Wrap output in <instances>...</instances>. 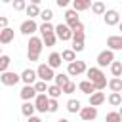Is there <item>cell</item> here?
Listing matches in <instances>:
<instances>
[{
	"instance_id": "6",
	"label": "cell",
	"mask_w": 122,
	"mask_h": 122,
	"mask_svg": "<svg viewBox=\"0 0 122 122\" xmlns=\"http://www.w3.org/2000/svg\"><path fill=\"white\" fill-rule=\"evenodd\" d=\"M36 30H40V27L36 25V21L34 19H25L21 25H19V32L21 34H25V36H34V32Z\"/></svg>"
},
{
	"instance_id": "28",
	"label": "cell",
	"mask_w": 122,
	"mask_h": 122,
	"mask_svg": "<svg viewBox=\"0 0 122 122\" xmlns=\"http://www.w3.org/2000/svg\"><path fill=\"white\" fill-rule=\"evenodd\" d=\"M40 34H42V38L44 36H50V34H55V27L51 23H42L40 25Z\"/></svg>"
},
{
	"instance_id": "25",
	"label": "cell",
	"mask_w": 122,
	"mask_h": 122,
	"mask_svg": "<svg viewBox=\"0 0 122 122\" xmlns=\"http://www.w3.org/2000/svg\"><path fill=\"white\" fill-rule=\"evenodd\" d=\"M69 82H71V78H69V74H67V72H59V74H55V86L65 88Z\"/></svg>"
},
{
	"instance_id": "44",
	"label": "cell",
	"mask_w": 122,
	"mask_h": 122,
	"mask_svg": "<svg viewBox=\"0 0 122 122\" xmlns=\"http://www.w3.org/2000/svg\"><path fill=\"white\" fill-rule=\"evenodd\" d=\"M57 122H69V120H67V118H59Z\"/></svg>"
},
{
	"instance_id": "19",
	"label": "cell",
	"mask_w": 122,
	"mask_h": 122,
	"mask_svg": "<svg viewBox=\"0 0 122 122\" xmlns=\"http://www.w3.org/2000/svg\"><path fill=\"white\" fill-rule=\"evenodd\" d=\"M13 36H15V30L13 29H4V30H0V44H10L11 40H13Z\"/></svg>"
},
{
	"instance_id": "43",
	"label": "cell",
	"mask_w": 122,
	"mask_h": 122,
	"mask_svg": "<svg viewBox=\"0 0 122 122\" xmlns=\"http://www.w3.org/2000/svg\"><path fill=\"white\" fill-rule=\"evenodd\" d=\"M27 122H44V120H42L40 116H30V118H29Z\"/></svg>"
},
{
	"instance_id": "4",
	"label": "cell",
	"mask_w": 122,
	"mask_h": 122,
	"mask_svg": "<svg viewBox=\"0 0 122 122\" xmlns=\"http://www.w3.org/2000/svg\"><path fill=\"white\" fill-rule=\"evenodd\" d=\"M55 36H57L61 42H67V40H72L74 32H72V29H71L67 23H59V25L55 27Z\"/></svg>"
},
{
	"instance_id": "7",
	"label": "cell",
	"mask_w": 122,
	"mask_h": 122,
	"mask_svg": "<svg viewBox=\"0 0 122 122\" xmlns=\"http://www.w3.org/2000/svg\"><path fill=\"white\" fill-rule=\"evenodd\" d=\"M84 72H88L86 61H74V63H69V67H67V74L69 76H80Z\"/></svg>"
},
{
	"instance_id": "30",
	"label": "cell",
	"mask_w": 122,
	"mask_h": 122,
	"mask_svg": "<svg viewBox=\"0 0 122 122\" xmlns=\"http://www.w3.org/2000/svg\"><path fill=\"white\" fill-rule=\"evenodd\" d=\"M61 93H63V88H59L55 84H50V88H48V97L50 99H57Z\"/></svg>"
},
{
	"instance_id": "18",
	"label": "cell",
	"mask_w": 122,
	"mask_h": 122,
	"mask_svg": "<svg viewBox=\"0 0 122 122\" xmlns=\"http://www.w3.org/2000/svg\"><path fill=\"white\" fill-rule=\"evenodd\" d=\"M78 90H80L82 93H86V95H93V93H95V86H93L90 80H82V82H78Z\"/></svg>"
},
{
	"instance_id": "40",
	"label": "cell",
	"mask_w": 122,
	"mask_h": 122,
	"mask_svg": "<svg viewBox=\"0 0 122 122\" xmlns=\"http://www.w3.org/2000/svg\"><path fill=\"white\" fill-rule=\"evenodd\" d=\"M71 50H74V51H82V50H84V42L72 40V48H71Z\"/></svg>"
},
{
	"instance_id": "31",
	"label": "cell",
	"mask_w": 122,
	"mask_h": 122,
	"mask_svg": "<svg viewBox=\"0 0 122 122\" xmlns=\"http://www.w3.org/2000/svg\"><path fill=\"white\" fill-rule=\"evenodd\" d=\"M111 74H112V78H120L122 76V63L120 61H114L111 65Z\"/></svg>"
},
{
	"instance_id": "11",
	"label": "cell",
	"mask_w": 122,
	"mask_h": 122,
	"mask_svg": "<svg viewBox=\"0 0 122 122\" xmlns=\"http://www.w3.org/2000/svg\"><path fill=\"white\" fill-rule=\"evenodd\" d=\"M34 105H36V111L38 112H48V105H50L48 93H38L36 99H34Z\"/></svg>"
},
{
	"instance_id": "5",
	"label": "cell",
	"mask_w": 122,
	"mask_h": 122,
	"mask_svg": "<svg viewBox=\"0 0 122 122\" xmlns=\"http://www.w3.org/2000/svg\"><path fill=\"white\" fill-rule=\"evenodd\" d=\"M97 67L99 69H103V67H111L112 63H114V51H111V50H103V51H99V55H97Z\"/></svg>"
},
{
	"instance_id": "1",
	"label": "cell",
	"mask_w": 122,
	"mask_h": 122,
	"mask_svg": "<svg viewBox=\"0 0 122 122\" xmlns=\"http://www.w3.org/2000/svg\"><path fill=\"white\" fill-rule=\"evenodd\" d=\"M86 76L95 86V92H103L105 88H109V80H107V76L103 74V71L99 67H90L88 72H86Z\"/></svg>"
},
{
	"instance_id": "41",
	"label": "cell",
	"mask_w": 122,
	"mask_h": 122,
	"mask_svg": "<svg viewBox=\"0 0 122 122\" xmlns=\"http://www.w3.org/2000/svg\"><path fill=\"white\" fill-rule=\"evenodd\" d=\"M0 29H8V17H0Z\"/></svg>"
},
{
	"instance_id": "22",
	"label": "cell",
	"mask_w": 122,
	"mask_h": 122,
	"mask_svg": "<svg viewBox=\"0 0 122 122\" xmlns=\"http://www.w3.org/2000/svg\"><path fill=\"white\" fill-rule=\"evenodd\" d=\"M67 111H69L71 114H76V112H80V111H82V105H80V101H78V99H69V101H67Z\"/></svg>"
},
{
	"instance_id": "15",
	"label": "cell",
	"mask_w": 122,
	"mask_h": 122,
	"mask_svg": "<svg viewBox=\"0 0 122 122\" xmlns=\"http://www.w3.org/2000/svg\"><path fill=\"white\" fill-rule=\"evenodd\" d=\"M65 19H67V25H69L71 29H74V27L80 23L78 11H74V10H67V11H65Z\"/></svg>"
},
{
	"instance_id": "3",
	"label": "cell",
	"mask_w": 122,
	"mask_h": 122,
	"mask_svg": "<svg viewBox=\"0 0 122 122\" xmlns=\"http://www.w3.org/2000/svg\"><path fill=\"white\" fill-rule=\"evenodd\" d=\"M36 72H38V80H42V82H51V80H55V72H53V69H51L48 63L38 65Z\"/></svg>"
},
{
	"instance_id": "36",
	"label": "cell",
	"mask_w": 122,
	"mask_h": 122,
	"mask_svg": "<svg viewBox=\"0 0 122 122\" xmlns=\"http://www.w3.org/2000/svg\"><path fill=\"white\" fill-rule=\"evenodd\" d=\"M42 40H44V46L51 48V46H55V42H57V36H55V34H50V36H44Z\"/></svg>"
},
{
	"instance_id": "39",
	"label": "cell",
	"mask_w": 122,
	"mask_h": 122,
	"mask_svg": "<svg viewBox=\"0 0 122 122\" xmlns=\"http://www.w3.org/2000/svg\"><path fill=\"white\" fill-rule=\"evenodd\" d=\"M57 109H59V103H57V99H50L48 112H57Z\"/></svg>"
},
{
	"instance_id": "37",
	"label": "cell",
	"mask_w": 122,
	"mask_h": 122,
	"mask_svg": "<svg viewBox=\"0 0 122 122\" xmlns=\"http://www.w3.org/2000/svg\"><path fill=\"white\" fill-rule=\"evenodd\" d=\"M13 10H15V11L27 10V2H25V0H15V2H13Z\"/></svg>"
},
{
	"instance_id": "32",
	"label": "cell",
	"mask_w": 122,
	"mask_h": 122,
	"mask_svg": "<svg viewBox=\"0 0 122 122\" xmlns=\"http://www.w3.org/2000/svg\"><path fill=\"white\" fill-rule=\"evenodd\" d=\"M10 63H11V59H10V55H0V72H8V67H10Z\"/></svg>"
},
{
	"instance_id": "13",
	"label": "cell",
	"mask_w": 122,
	"mask_h": 122,
	"mask_svg": "<svg viewBox=\"0 0 122 122\" xmlns=\"http://www.w3.org/2000/svg\"><path fill=\"white\" fill-rule=\"evenodd\" d=\"M103 21H105V25L114 27V25H120V15L116 10H107V13L103 15Z\"/></svg>"
},
{
	"instance_id": "34",
	"label": "cell",
	"mask_w": 122,
	"mask_h": 122,
	"mask_svg": "<svg viewBox=\"0 0 122 122\" xmlns=\"http://www.w3.org/2000/svg\"><path fill=\"white\" fill-rule=\"evenodd\" d=\"M40 17H42V21H44V23H51V17H53V11H51L50 8H46V10H42V13H40Z\"/></svg>"
},
{
	"instance_id": "16",
	"label": "cell",
	"mask_w": 122,
	"mask_h": 122,
	"mask_svg": "<svg viewBox=\"0 0 122 122\" xmlns=\"http://www.w3.org/2000/svg\"><path fill=\"white\" fill-rule=\"evenodd\" d=\"M92 0H72V10L74 11H86L92 8Z\"/></svg>"
},
{
	"instance_id": "8",
	"label": "cell",
	"mask_w": 122,
	"mask_h": 122,
	"mask_svg": "<svg viewBox=\"0 0 122 122\" xmlns=\"http://www.w3.org/2000/svg\"><path fill=\"white\" fill-rule=\"evenodd\" d=\"M19 80H21V74L11 72V71H8V72H2V74H0V82H2L4 86H15Z\"/></svg>"
},
{
	"instance_id": "17",
	"label": "cell",
	"mask_w": 122,
	"mask_h": 122,
	"mask_svg": "<svg viewBox=\"0 0 122 122\" xmlns=\"http://www.w3.org/2000/svg\"><path fill=\"white\" fill-rule=\"evenodd\" d=\"M61 63H63V57H61V53H57V51H51V53H50V57H48V65H50L51 69H59V67H61Z\"/></svg>"
},
{
	"instance_id": "46",
	"label": "cell",
	"mask_w": 122,
	"mask_h": 122,
	"mask_svg": "<svg viewBox=\"0 0 122 122\" xmlns=\"http://www.w3.org/2000/svg\"><path fill=\"white\" fill-rule=\"evenodd\" d=\"M118 29H120V30H122V21H120V25H118Z\"/></svg>"
},
{
	"instance_id": "23",
	"label": "cell",
	"mask_w": 122,
	"mask_h": 122,
	"mask_svg": "<svg viewBox=\"0 0 122 122\" xmlns=\"http://www.w3.org/2000/svg\"><path fill=\"white\" fill-rule=\"evenodd\" d=\"M109 90L112 93H122V78H111L109 80Z\"/></svg>"
},
{
	"instance_id": "38",
	"label": "cell",
	"mask_w": 122,
	"mask_h": 122,
	"mask_svg": "<svg viewBox=\"0 0 122 122\" xmlns=\"http://www.w3.org/2000/svg\"><path fill=\"white\" fill-rule=\"evenodd\" d=\"M72 92H76V84H74V82L71 80V82H69V84H67V86L63 88V93H69V95H71Z\"/></svg>"
},
{
	"instance_id": "2",
	"label": "cell",
	"mask_w": 122,
	"mask_h": 122,
	"mask_svg": "<svg viewBox=\"0 0 122 122\" xmlns=\"http://www.w3.org/2000/svg\"><path fill=\"white\" fill-rule=\"evenodd\" d=\"M27 46H29V50H27L29 61H38V57H40V53H42V48H44V40L38 38V36H30Z\"/></svg>"
},
{
	"instance_id": "42",
	"label": "cell",
	"mask_w": 122,
	"mask_h": 122,
	"mask_svg": "<svg viewBox=\"0 0 122 122\" xmlns=\"http://www.w3.org/2000/svg\"><path fill=\"white\" fill-rule=\"evenodd\" d=\"M55 4H57L59 8H67V6H69V0H55Z\"/></svg>"
},
{
	"instance_id": "10",
	"label": "cell",
	"mask_w": 122,
	"mask_h": 122,
	"mask_svg": "<svg viewBox=\"0 0 122 122\" xmlns=\"http://www.w3.org/2000/svg\"><path fill=\"white\" fill-rule=\"evenodd\" d=\"M107 50L111 51H122V34H111L107 38Z\"/></svg>"
},
{
	"instance_id": "21",
	"label": "cell",
	"mask_w": 122,
	"mask_h": 122,
	"mask_svg": "<svg viewBox=\"0 0 122 122\" xmlns=\"http://www.w3.org/2000/svg\"><path fill=\"white\" fill-rule=\"evenodd\" d=\"M105 93L103 92H95L93 95H90V107H99L101 103H105Z\"/></svg>"
},
{
	"instance_id": "9",
	"label": "cell",
	"mask_w": 122,
	"mask_h": 122,
	"mask_svg": "<svg viewBox=\"0 0 122 122\" xmlns=\"http://www.w3.org/2000/svg\"><path fill=\"white\" fill-rule=\"evenodd\" d=\"M38 72L34 71V69H25L23 72H21V80L25 82V86H34L38 80Z\"/></svg>"
},
{
	"instance_id": "35",
	"label": "cell",
	"mask_w": 122,
	"mask_h": 122,
	"mask_svg": "<svg viewBox=\"0 0 122 122\" xmlns=\"http://www.w3.org/2000/svg\"><path fill=\"white\" fill-rule=\"evenodd\" d=\"M34 88H36V92H38V93H48V88H50V86H48V82L38 80V82L34 84Z\"/></svg>"
},
{
	"instance_id": "26",
	"label": "cell",
	"mask_w": 122,
	"mask_h": 122,
	"mask_svg": "<svg viewBox=\"0 0 122 122\" xmlns=\"http://www.w3.org/2000/svg\"><path fill=\"white\" fill-rule=\"evenodd\" d=\"M107 101H109V105H112V107H122V93H109V97H107Z\"/></svg>"
},
{
	"instance_id": "14",
	"label": "cell",
	"mask_w": 122,
	"mask_h": 122,
	"mask_svg": "<svg viewBox=\"0 0 122 122\" xmlns=\"http://www.w3.org/2000/svg\"><path fill=\"white\" fill-rule=\"evenodd\" d=\"M19 95H21V99L27 103V101L36 99L38 92H36V88H34V86H23V88H21V92H19Z\"/></svg>"
},
{
	"instance_id": "12",
	"label": "cell",
	"mask_w": 122,
	"mask_h": 122,
	"mask_svg": "<svg viewBox=\"0 0 122 122\" xmlns=\"http://www.w3.org/2000/svg\"><path fill=\"white\" fill-rule=\"evenodd\" d=\"M78 114L84 122H93L97 118V107H82V111Z\"/></svg>"
},
{
	"instance_id": "24",
	"label": "cell",
	"mask_w": 122,
	"mask_h": 122,
	"mask_svg": "<svg viewBox=\"0 0 122 122\" xmlns=\"http://www.w3.org/2000/svg\"><path fill=\"white\" fill-rule=\"evenodd\" d=\"M25 13L29 15V19H34L36 15H40V13H42V10L38 8V4H29V6H27V10H25Z\"/></svg>"
},
{
	"instance_id": "33",
	"label": "cell",
	"mask_w": 122,
	"mask_h": 122,
	"mask_svg": "<svg viewBox=\"0 0 122 122\" xmlns=\"http://www.w3.org/2000/svg\"><path fill=\"white\" fill-rule=\"evenodd\" d=\"M105 122H122V116H120L118 111H111V112H107Z\"/></svg>"
},
{
	"instance_id": "27",
	"label": "cell",
	"mask_w": 122,
	"mask_h": 122,
	"mask_svg": "<svg viewBox=\"0 0 122 122\" xmlns=\"http://www.w3.org/2000/svg\"><path fill=\"white\" fill-rule=\"evenodd\" d=\"M92 11H93L95 15H105V13H107V8H105V4H103L101 0H97V2L92 4Z\"/></svg>"
},
{
	"instance_id": "45",
	"label": "cell",
	"mask_w": 122,
	"mask_h": 122,
	"mask_svg": "<svg viewBox=\"0 0 122 122\" xmlns=\"http://www.w3.org/2000/svg\"><path fill=\"white\" fill-rule=\"evenodd\" d=\"M118 112H120V116H122V107H120V109H118Z\"/></svg>"
},
{
	"instance_id": "20",
	"label": "cell",
	"mask_w": 122,
	"mask_h": 122,
	"mask_svg": "<svg viewBox=\"0 0 122 122\" xmlns=\"http://www.w3.org/2000/svg\"><path fill=\"white\" fill-rule=\"evenodd\" d=\"M34 111H36L34 101H27V103H23V105H21V112H23V116H27V118L34 116Z\"/></svg>"
},
{
	"instance_id": "29",
	"label": "cell",
	"mask_w": 122,
	"mask_h": 122,
	"mask_svg": "<svg viewBox=\"0 0 122 122\" xmlns=\"http://www.w3.org/2000/svg\"><path fill=\"white\" fill-rule=\"evenodd\" d=\"M61 57H63V61H67V63H74V61H78L74 50H63V51H61Z\"/></svg>"
}]
</instances>
